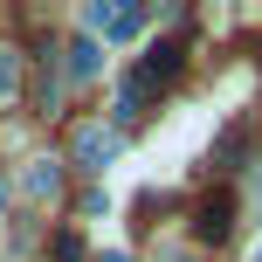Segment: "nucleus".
<instances>
[{
  "label": "nucleus",
  "mask_w": 262,
  "mask_h": 262,
  "mask_svg": "<svg viewBox=\"0 0 262 262\" xmlns=\"http://www.w3.org/2000/svg\"><path fill=\"white\" fill-rule=\"evenodd\" d=\"M180 62H186V49H180V41H152V49L138 55V69L118 83V111H124V118H138V111L152 104V97L166 90L172 76H180Z\"/></svg>",
  "instance_id": "f257e3e1"
},
{
  "label": "nucleus",
  "mask_w": 262,
  "mask_h": 262,
  "mask_svg": "<svg viewBox=\"0 0 262 262\" xmlns=\"http://www.w3.org/2000/svg\"><path fill=\"white\" fill-rule=\"evenodd\" d=\"M228 235H235V193L214 186V193L200 200V242H228Z\"/></svg>",
  "instance_id": "f03ea898"
},
{
  "label": "nucleus",
  "mask_w": 262,
  "mask_h": 262,
  "mask_svg": "<svg viewBox=\"0 0 262 262\" xmlns=\"http://www.w3.org/2000/svg\"><path fill=\"white\" fill-rule=\"evenodd\" d=\"M111 159H118V131H111V124H83L76 131V166H111Z\"/></svg>",
  "instance_id": "7ed1b4c3"
},
{
  "label": "nucleus",
  "mask_w": 262,
  "mask_h": 262,
  "mask_svg": "<svg viewBox=\"0 0 262 262\" xmlns=\"http://www.w3.org/2000/svg\"><path fill=\"white\" fill-rule=\"evenodd\" d=\"M62 69H69V76H76V83H90L97 69H104V49H97V41H76V49H69V62H62Z\"/></svg>",
  "instance_id": "20e7f679"
},
{
  "label": "nucleus",
  "mask_w": 262,
  "mask_h": 262,
  "mask_svg": "<svg viewBox=\"0 0 262 262\" xmlns=\"http://www.w3.org/2000/svg\"><path fill=\"white\" fill-rule=\"evenodd\" d=\"M55 186H62V172H55V159H35V166H28V193H35V200H49Z\"/></svg>",
  "instance_id": "39448f33"
},
{
  "label": "nucleus",
  "mask_w": 262,
  "mask_h": 262,
  "mask_svg": "<svg viewBox=\"0 0 262 262\" xmlns=\"http://www.w3.org/2000/svg\"><path fill=\"white\" fill-rule=\"evenodd\" d=\"M14 62H21V55H14V49H0V97H14Z\"/></svg>",
  "instance_id": "423d86ee"
},
{
  "label": "nucleus",
  "mask_w": 262,
  "mask_h": 262,
  "mask_svg": "<svg viewBox=\"0 0 262 262\" xmlns=\"http://www.w3.org/2000/svg\"><path fill=\"white\" fill-rule=\"evenodd\" d=\"M55 262H83V249H76V235H62V242H55Z\"/></svg>",
  "instance_id": "0eeeda50"
},
{
  "label": "nucleus",
  "mask_w": 262,
  "mask_h": 262,
  "mask_svg": "<svg viewBox=\"0 0 262 262\" xmlns=\"http://www.w3.org/2000/svg\"><path fill=\"white\" fill-rule=\"evenodd\" d=\"M104 262H131V255H104Z\"/></svg>",
  "instance_id": "6e6552de"
},
{
  "label": "nucleus",
  "mask_w": 262,
  "mask_h": 262,
  "mask_svg": "<svg viewBox=\"0 0 262 262\" xmlns=\"http://www.w3.org/2000/svg\"><path fill=\"white\" fill-rule=\"evenodd\" d=\"M255 200H262V186H255Z\"/></svg>",
  "instance_id": "1a4fd4ad"
}]
</instances>
